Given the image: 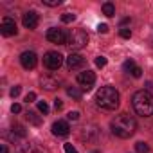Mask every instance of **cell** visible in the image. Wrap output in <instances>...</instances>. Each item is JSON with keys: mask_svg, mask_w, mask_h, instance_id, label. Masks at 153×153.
Segmentation results:
<instances>
[{"mask_svg": "<svg viewBox=\"0 0 153 153\" xmlns=\"http://www.w3.org/2000/svg\"><path fill=\"white\" fill-rule=\"evenodd\" d=\"M96 103L103 110H115L121 103V96L114 87H101L96 94Z\"/></svg>", "mask_w": 153, "mask_h": 153, "instance_id": "2", "label": "cell"}, {"mask_svg": "<svg viewBox=\"0 0 153 153\" xmlns=\"http://www.w3.org/2000/svg\"><path fill=\"white\" fill-rule=\"evenodd\" d=\"M25 119H27L29 123L36 124V126H38V124H42V119L38 117V114H36V112H27V114H25Z\"/></svg>", "mask_w": 153, "mask_h": 153, "instance_id": "17", "label": "cell"}, {"mask_svg": "<svg viewBox=\"0 0 153 153\" xmlns=\"http://www.w3.org/2000/svg\"><path fill=\"white\" fill-rule=\"evenodd\" d=\"M20 63H22V67H24L25 70H31V68L36 67L38 58H36V54H34L33 51H25V52H22V56H20Z\"/></svg>", "mask_w": 153, "mask_h": 153, "instance_id": "9", "label": "cell"}, {"mask_svg": "<svg viewBox=\"0 0 153 153\" xmlns=\"http://www.w3.org/2000/svg\"><path fill=\"white\" fill-rule=\"evenodd\" d=\"M99 137H101V130L96 124H87L81 130V139L87 140V142H97Z\"/></svg>", "mask_w": 153, "mask_h": 153, "instance_id": "7", "label": "cell"}, {"mask_svg": "<svg viewBox=\"0 0 153 153\" xmlns=\"http://www.w3.org/2000/svg\"><path fill=\"white\" fill-rule=\"evenodd\" d=\"M0 153H9V149H7V144H0Z\"/></svg>", "mask_w": 153, "mask_h": 153, "instance_id": "35", "label": "cell"}, {"mask_svg": "<svg viewBox=\"0 0 153 153\" xmlns=\"http://www.w3.org/2000/svg\"><path fill=\"white\" fill-rule=\"evenodd\" d=\"M68 131H70V128H68L67 121H56L52 124V135H56V137H65V135H68Z\"/></svg>", "mask_w": 153, "mask_h": 153, "instance_id": "13", "label": "cell"}, {"mask_svg": "<svg viewBox=\"0 0 153 153\" xmlns=\"http://www.w3.org/2000/svg\"><path fill=\"white\" fill-rule=\"evenodd\" d=\"M135 67H137V65H135V61H133V59H126V61L123 63V68H124L126 72H131Z\"/></svg>", "mask_w": 153, "mask_h": 153, "instance_id": "22", "label": "cell"}, {"mask_svg": "<svg viewBox=\"0 0 153 153\" xmlns=\"http://www.w3.org/2000/svg\"><path fill=\"white\" fill-rule=\"evenodd\" d=\"M83 65H85V58L81 54H78V52H70L68 54V58H67V67L68 68H79Z\"/></svg>", "mask_w": 153, "mask_h": 153, "instance_id": "11", "label": "cell"}, {"mask_svg": "<svg viewBox=\"0 0 153 153\" xmlns=\"http://www.w3.org/2000/svg\"><path fill=\"white\" fill-rule=\"evenodd\" d=\"M103 15L105 16H114L115 15V6L112 2H105L103 4Z\"/></svg>", "mask_w": 153, "mask_h": 153, "instance_id": "15", "label": "cell"}, {"mask_svg": "<svg viewBox=\"0 0 153 153\" xmlns=\"http://www.w3.org/2000/svg\"><path fill=\"white\" fill-rule=\"evenodd\" d=\"M131 76H133V78H140V76H142V68L140 67H135L131 70Z\"/></svg>", "mask_w": 153, "mask_h": 153, "instance_id": "29", "label": "cell"}, {"mask_svg": "<svg viewBox=\"0 0 153 153\" xmlns=\"http://www.w3.org/2000/svg\"><path fill=\"white\" fill-rule=\"evenodd\" d=\"M110 126H112V133H114L115 137H119V139H128V137H131V135L135 133V130H137L135 119H133L131 115H128V114L117 115V117L112 121Z\"/></svg>", "mask_w": 153, "mask_h": 153, "instance_id": "1", "label": "cell"}, {"mask_svg": "<svg viewBox=\"0 0 153 153\" xmlns=\"http://www.w3.org/2000/svg\"><path fill=\"white\" fill-rule=\"evenodd\" d=\"M16 22L13 20V18H9V16H6L4 20H2V24H0V33H2L4 36H13V34H16Z\"/></svg>", "mask_w": 153, "mask_h": 153, "instance_id": "10", "label": "cell"}, {"mask_svg": "<svg viewBox=\"0 0 153 153\" xmlns=\"http://www.w3.org/2000/svg\"><path fill=\"white\" fill-rule=\"evenodd\" d=\"M43 6H49V7H58L61 4V0H42Z\"/></svg>", "mask_w": 153, "mask_h": 153, "instance_id": "24", "label": "cell"}, {"mask_svg": "<svg viewBox=\"0 0 153 153\" xmlns=\"http://www.w3.org/2000/svg\"><path fill=\"white\" fill-rule=\"evenodd\" d=\"M67 38H68V33H65L63 29H58V27H51L47 31V40L51 43H59V45H67Z\"/></svg>", "mask_w": 153, "mask_h": 153, "instance_id": "6", "label": "cell"}, {"mask_svg": "<svg viewBox=\"0 0 153 153\" xmlns=\"http://www.w3.org/2000/svg\"><path fill=\"white\" fill-rule=\"evenodd\" d=\"M88 43V34L83 29H72L68 33L67 38V47H70V51H79Z\"/></svg>", "mask_w": 153, "mask_h": 153, "instance_id": "4", "label": "cell"}, {"mask_svg": "<svg viewBox=\"0 0 153 153\" xmlns=\"http://www.w3.org/2000/svg\"><path fill=\"white\" fill-rule=\"evenodd\" d=\"M63 148H65V153H78V149H76L72 144H65Z\"/></svg>", "mask_w": 153, "mask_h": 153, "instance_id": "30", "label": "cell"}, {"mask_svg": "<svg viewBox=\"0 0 153 153\" xmlns=\"http://www.w3.org/2000/svg\"><path fill=\"white\" fill-rule=\"evenodd\" d=\"M54 108H56V110H61V108H63V101H61L59 97L54 99Z\"/></svg>", "mask_w": 153, "mask_h": 153, "instance_id": "33", "label": "cell"}, {"mask_svg": "<svg viewBox=\"0 0 153 153\" xmlns=\"http://www.w3.org/2000/svg\"><path fill=\"white\" fill-rule=\"evenodd\" d=\"M27 153H49V149L40 144H31V146H27Z\"/></svg>", "mask_w": 153, "mask_h": 153, "instance_id": "16", "label": "cell"}, {"mask_svg": "<svg viewBox=\"0 0 153 153\" xmlns=\"http://www.w3.org/2000/svg\"><path fill=\"white\" fill-rule=\"evenodd\" d=\"M96 65L101 67V68L106 67V58H105V56H97V58H96Z\"/></svg>", "mask_w": 153, "mask_h": 153, "instance_id": "26", "label": "cell"}, {"mask_svg": "<svg viewBox=\"0 0 153 153\" xmlns=\"http://www.w3.org/2000/svg\"><path fill=\"white\" fill-rule=\"evenodd\" d=\"M76 20V15H72V13H63L61 15V22L63 24H70V22H74Z\"/></svg>", "mask_w": 153, "mask_h": 153, "instance_id": "21", "label": "cell"}, {"mask_svg": "<svg viewBox=\"0 0 153 153\" xmlns=\"http://www.w3.org/2000/svg\"><path fill=\"white\" fill-rule=\"evenodd\" d=\"M61 63H63V56L59 52H56V51H51V52H47L43 56V65L49 70H58L61 67Z\"/></svg>", "mask_w": 153, "mask_h": 153, "instance_id": "5", "label": "cell"}, {"mask_svg": "<svg viewBox=\"0 0 153 153\" xmlns=\"http://www.w3.org/2000/svg\"><path fill=\"white\" fill-rule=\"evenodd\" d=\"M92 153H99V151H92Z\"/></svg>", "mask_w": 153, "mask_h": 153, "instance_id": "36", "label": "cell"}, {"mask_svg": "<svg viewBox=\"0 0 153 153\" xmlns=\"http://www.w3.org/2000/svg\"><path fill=\"white\" fill-rule=\"evenodd\" d=\"M38 110L45 115V114H49V105H47L45 101H38Z\"/></svg>", "mask_w": 153, "mask_h": 153, "instance_id": "23", "label": "cell"}, {"mask_svg": "<svg viewBox=\"0 0 153 153\" xmlns=\"http://www.w3.org/2000/svg\"><path fill=\"white\" fill-rule=\"evenodd\" d=\"M97 31L103 33V34H106V33H108V25H106V24H99V25H97Z\"/></svg>", "mask_w": 153, "mask_h": 153, "instance_id": "31", "label": "cell"}, {"mask_svg": "<svg viewBox=\"0 0 153 153\" xmlns=\"http://www.w3.org/2000/svg\"><path fill=\"white\" fill-rule=\"evenodd\" d=\"M20 92H22V87H20V85H15V87L11 88V92H9V94H11V97H18V96H20Z\"/></svg>", "mask_w": 153, "mask_h": 153, "instance_id": "25", "label": "cell"}, {"mask_svg": "<svg viewBox=\"0 0 153 153\" xmlns=\"http://www.w3.org/2000/svg\"><path fill=\"white\" fill-rule=\"evenodd\" d=\"M38 20H40V18H38V13H36V11H27V13L24 15V18H22L25 29H36Z\"/></svg>", "mask_w": 153, "mask_h": 153, "instance_id": "12", "label": "cell"}, {"mask_svg": "<svg viewBox=\"0 0 153 153\" xmlns=\"http://www.w3.org/2000/svg\"><path fill=\"white\" fill-rule=\"evenodd\" d=\"M67 119L68 121H78L79 119V112H68L67 114Z\"/></svg>", "mask_w": 153, "mask_h": 153, "instance_id": "28", "label": "cell"}, {"mask_svg": "<svg viewBox=\"0 0 153 153\" xmlns=\"http://www.w3.org/2000/svg\"><path fill=\"white\" fill-rule=\"evenodd\" d=\"M133 110L142 115V117H151L153 115V96L148 90H139L131 97Z\"/></svg>", "mask_w": 153, "mask_h": 153, "instance_id": "3", "label": "cell"}, {"mask_svg": "<svg viewBox=\"0 0 153 153\" xmlns=\"http://www.w3.org/2000/svg\"><path fill=\"white\" fill-rule=\"evenodd\" d=\"M67 94L70 96V97H74V99H81V96H83V92L79 90V88H76V87H70V88H67Z\"/></svg>", "mask_w": 153, "mask_h": 153, "instance_id": "18", "label": "cell"}, {"mask_svg": "<svg viewBox=\"0 0 153 153\" xmlns=\"http://www.w3.org/2000/svg\"><path fill=\"white\" fill-rule=\"evenodd\" d=\"M42 87L47 88V90H54V88H58V81L56 79H51V78H43L42 79Z\"/></svg>", "mask_w": 153, "mask_h": 153, "instance_id": "14", "label": "cell"}, {"mask_svg": "<svg viewBox=\"0 0 153 153\" xmlns=\"http://www.w3.org/2000/svg\"><path fill=\"white\" fill-rule=\"evenodd\" d=\"M78 83L81 85V88H83L85 92H90V90H92V85L96 83V74H94L92 70L81 72V74L78 76Z\"/></svg>", "mask_w": 153, "mask_h": 153, "instance_id": "8", "label": "cell"}, {"mask_svg": "<svg viewBox=\"0 0 153 153\" xmlns=\"http://www.w3.org/2000/svg\"><path fill=\"white\" fill-rule=\"evenodd\" d=\"M13 133L18 135V137H25V128H24L22 124H15V126H13Z\"/></svg>", "mask_w": 153, "mask_h": 153, "instance_id": "19", "label": "cell"}, {"mask_svg": "<svg viewBox=\"0 0 153 153\" xmlns=\"http://www.w3.org/2000/svg\"><path fill=\"white\" fill-rule=\"evenodd\" d=\"M135 149H137V153H148L149 151V146L146 142H137L135 144Z\"/></svg>", "mask_w": 153, "mask_h": 153, "instance_id": "20", "label": "cell"}, {"mask_svg": "<svg viewBox=\"0 0 153 153\" xmlns=\"http://www.w3.org/2000/svg\"><path fill=\"white\" fill-rule=\"evenodd\" d=\"M11 112H13V114H20V112H22V105H18V103H15V105L11 106Z\"/></svg>", "mask_w": 153, "mask_h": 153, "instance_id": "34", "label": "cell"}, {"mask_svg": "<svg viewBox=\"0 0 153 153\" xmlns=\"http://www.w3.org/2000/svg\"><path fill=\"white\" fill-rule=\"evenodd\" d=\"M119 34H121L123 38H130V36H131V31H130L128 27H121V31H119Z\"/></svg>", "mask_w": 153, "mask_h": 153, "instance_id": "27", "label": "cell"}, {"mask_svg": "<svg viewBox=\"0 0 153 153\" xmlns=\"http://www.w3.org/2000/svg\"><path fill=\"white\" fill-rule=\"evenodd\" d=\"M34 99H36V94H34V92H29V94L25 96V103H33Z\"/></svg>", "mask_w": 153, "mask_h": 153, "instance_id": "32", "label": "cell"}]
</instances>
